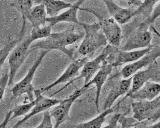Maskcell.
<instances>
[{
    "instance_id": "cell-6",
    "label": "cell",
    "mask_w": 160,
    "mask_h": 128,
    "mask_svg": "<svg viewBox=\"0 0 160 128\" xmlns=\"http://www.w3.org/2000/svg\"><path fill=\"white\" fill-rule=\"evenodd\" d=\"M33 43L28 36L26 39L20 42L12 49L9 56V79L8 86L12 85L14 80L21 66L31 52L30 48Z\"/></svg>"
},
{
    "instance_id": "cell-27",
    "label": "cell",
    "mask_w": 160,
    "mask_h": 128,
    "mask_svg": "<svg viewBox=\"0 0 160 128\" xmlns=\"http://www.w3.org/2000/svg\"><path fill=\"white\" fill-rule=\"evenodd\" d=\"M159 0H144L137 10H135V15H143L148 17L154 9V7Z\"/></svg>"
},
{
    "instance_id": "cell-11",
    "label": "cell",
    "mask_w": 160,
    "mask_h": 128,
    "mask_svg": "<svg viewBox=\"0 0 160 128\" xmlns=\"http://www.w3.org/2000/svg\"><path fill=\"white\" fill-rule=\"evenodd\" d=\"M160 55L159 47L156 48L153 46L152 49L143 57L123 67L121 71V75L124 79L129 78L138 71L155 62Z\"/></svg>"
},
{
    "instance_id": "cell-10",
    "label": "cell",
    "mask_w": 160,
    "mask_h": 128,
    "mask_svg": "<svg viewBox=\"0 0 160 128\" xmlns=\"http://www.w3.org/2000/svg\"><path fill=\"white\" fill-rule=\"evenodd\" d=\"M101 30L109 44L119 47L122 39V31L118 24L112 17L98 18Z\"/></svg>"
},
{
    "instance_id": "cell-8",
    "label": "cell",
    "mask_w": 160,
    "mask_h": 128,
    "mask_svg": "<svg viewBox=\"0 0 160 128\" xmlns=\"http://www.w3.org/2000/svg\"><path fill=\"white\" fill-rule=\"evenodd\" d=\"M148 66L147 69L138 71L133 75L130 89L120 102L125 99L130 94L139 90L144 84L150 80H152L156 82L158 81L159 83L160 65L159 62L156 60Z\"/></svg>"
},
{
    "instance_id": "cell-5",
    "label": "cell",
    "mask_w": 160,
    "mask_h": 128,
    "mask_svg": "<svg viewBox=\"0 0 160 128\" xmlns=\"http://www.w3.org/2000/svg\"><path fill=\"white\" fill-rule=\"evenodd\" d=\"M133 118L139 122H156L160 118V97L152 100H137L132 103Z\"/></svg>"
},
{
    "instance_id": "cell-30",
    "label": "cell",
    "mask_w": 160,
    "mask_h": 128,
    "mask_svg": "<svg viewBox=\"0 0 160 128\" xmlns=\"http://www.w3.org/2000/svg\"><path fill=\"white\" fill-rule=\"evenodd\" d=\"M52 116L49 111L46 110L43 112V119L40 125L37 126V128H52L54 126L52 123Z\"/></svg>"
},
{
    "instance_id": "cell-18",
    "label": "cell",
    "mask_w": 160,
    "mask_h": 128,
    "mask_svg": "<svg viewBox=\"0 0 160 128\" xmlns=\"http://www.w3.org/2000/svg\"><path fill=\"white\" fill-rule=\"evenodd\" d=\"M106 5L110 15L120 25H124L134 16V11L121 7L113 0H102Z\"/></svg>"
},
{
    "instance_id": "cell-2",
    "label": "cell",
    "mask_w": 160,
    "mask_h": 128,
    "mask_svg": "<svg viewBox=\"0 0 160 128\" xmlns=\"http://www.w3.org/2000/svg\"><path fill=\"white\" fill-rule=\"evenodd\" d=\"M81 25L84 30L85 34L78 49V52L80 55L86 56L94 53L103 46L108 44L98 22L92 24L81 22Z\"/></svg>"
},
{
    "instance_id": "cell-17",
    "label": "cell",
    "mask_w": 160,
    "mask_h": 128,
    "mask_svg": "<svg viewBox=\"0 0 160 128\" xmlns=\"http://www.w3.org/2000/svg\"><path fill=\"white\" fill-rule=\"evenodd\" d=\"M132 78L133 75L127 79L120 80L115 84L105 100L104 104V110L111 108L118 98L128 93L131 87Z\"/></svg>"
},
{
    "instance_id": "cell-31",
    "label": "cell",
    "mask_w": 160,
    "mask_h": 128,
    "mask_svg": "<svg viewBox=\"0 0 160 128\" xmlns=\"http://www.w3.org/2000/svg\"><path fill=\"white\" fill-rule=\"evenodd\" d=\"M9 79V72L7 71L0 79V101H2L4 98L5 90L8 85Z\"/></svg>"
},
{
    "instance_id": "cell-4",
    "label": "cell",
    "mask_w": 160,
    "mask_h": 128,
    "mask_svg": "<svg viewBox=\"0 0 160 128\" xmlns=\"http://www.w3.org/2000/svg\"><path fill=\"white\" fill-rule=\"evenodd\" d=\"M50 51L48 50L42 51L39 57L36 60V62L33 63L32 66L30 68L26 76L13 86L11 89L12 98H17L26 94L29 101H32L35 99L34 91L35 89L32 85V80L36 71L40 66L45 56Z\"/></svg>"
},
{
    "instance_id": "cell-7",
    "label": "cell",
    "mask_w": 160,
    "mask_h": 128,
    "mask_svg": "<svg viewBox=\"0 0 160 128\" xmlns=\"http://www.w3.org/2000/svg\"><path fill=\"white\" fill-rule=\"evenodd\" d=\"M81 88L78 89L69 95L68 98L62 100L57 106L49 111L51 116L53 117L55 120L54 128H58L65 122L69 116L70 109L74 101L87 91L91 90Z\"/></svg>"
},
{
    "instance_id": "cell-19",
    "label": "cell",
    "mask_w": 160,
    "mask_h": 128,
    "mask_svg": "<svg viewBox=\"0 0 160 128\" xmlns=\"http://www.w3.org/2000/svg\"><path fill=\"white\" fill-rule=\"evenodd\" d=\"M160 93V83L148 81L135 93L130 94L128 97L137 100H152L159 96Z\"/></svg>"
},
{
    "instance_id": "cell-21",
    "label": "cell",
    "mask_w": 160,
    "mask_h": 128,
    "mask_svg": "<svg viewBox=\"0 0 160 128\" xmlns=\"http://www.w3.org/2000/svg\"><path fill=\"white\" fill-rule=\"evenodd\" d=\"M47 12L43 4H40L32 7L26 20L30 21L32 27H40L46 25Z\"/></svg>"
},
{
    "instance_id": "cell-15",
    "label": "cell",
    "mask_w": 160,
    "mask_h": 128,
    "mask_svg": "<svg viewBox=\"0 0 160 128\" xmlns=\"http://www.w3.org/2000/svg\"><path fill=\"white\" fill-rule=\"evenodd\" d=\"M153 46L144 48L141 50H134L131 51H122L119 49L115 54L113 62L111 63L112 66L117 67L127 63H132L138 60L150 52Z\"/></svg>"
},
{
    "instance_id": "cell-14",
    "label": "cell",
    "mask_w": 160,
    "mask_h": 128,
    "mask_svg": "<svg viewBox=\"0 0 160 128\" xmlns=\"http://www.w3.org/2000/svg\"><path fill=\"white\" fill-rule=\"evenodd\" d=\"M152 35L146 29L140 28L138 31L128 38L125 44L121 47L122 51H131L151 46Z\"/></svg>"
},
{
    "instance_id": "cell-23",
    "label": "cell",
    "mask_w": 160,
    "mask_h": 128,
    "mask_svg": "<svg viewBox=\"0 0 160 128\" xmlns=\"http://www.w3.org/2000/svg\"><path fill=\"white\" fill-rule=\"evenodd\" d=\"M34 0H13L12 6L16 7L22 15V23L26 24V17L33 6Z\"/></svg>"
},
{
    "instance_id": "cell-22",
    "label": "cell",
    "mask_w": 160,
    "mask_h": 128,
    "mask_svg": "<svg viewBox=\"0 0 160 128\" xmlns=\"http://www.w3.org/2000/svg\"><path fill=\"white\" fill-rule=\"evenodd\" d=\"M113 109L112 108L107 109L104 110L99 115L95 117V118L91 120L88 122L83 123L79 124L72 126V128H100L102 125L106 120V117L108 115L113 112Z\"/></svg>"
},
{
    "instance_id": "cell-20",
    "label": "cell",
    "mask_w": 160,
    "mask_h": 128,
    "mask_svg": "<svg viewBox=\"0 0 160 128\" xmlns=\"http://www.w3.org/2000/svg\"><path fill=\"white\" fill-rule=\"evenodd\" d=\"M34 3L43 4L47 15H48L49 17L57 16L60 11L72 7L73 5L62 0H34Z\"/></svg>"
},
{
    "instance_id": "cell-32",
    "label": "cell",
    "mask_w": 160,
    "mask_h": 128,
    "mask_svg": "<svg viewBox=\"0 0 160 128\" xmlns=\"http://www.w3.org/2000/svg\"><path fill=\"white\" fill-rule=\"evenodd\" d=\"M121 114H115L112 116L108 122L107 126H105V128H117V124L118 123L119 119Z\"/></svg>"
},
{
    "instance_id": "cell-24",
    "label": "cell",
    "mask_w": 160,
    "mask_h": 128,
    "mask_svg": "<svg viewBox=\"0 0 160 128\" xmlns=\"http://www.w3.org/2000/svg\"><path fill=\"white\" fill-rule=\"evenodd\" d=\"M36 101V99H34L26 103L16 105L14 108L10 110L12 113V116L10 118V121H12V120L18 117L26 115L28 113L35 105Z\"/></svg>"
},
{
    "instance_id": "cell-9",
    "label": "cell",
    "mask_w": 160,
    "mask_h": 128,
    "mask_svg": "<svg viewBox=\"0 0 160 128\" xmlns=\"http://www.w3.org/2000/svg\"><path fill=\"white\" fill-rule=\"evenodd\" d=\"M34 95L36 101L35 105L31 110V111L25 115L22 119L16 124L13 128H19L22 124L30 119L32 117L41 112L48 110L52 107L58 104L62 100L57 99L51 98L43 96L41 93L40 89H35L34 91Z\"/></svg>"
},
{
    "instance_id": "cell-26",
    "label": "cell",
    "mask_w": 160,
    "mask_h": 128,
    "mask_svg": "<svg viewBox=\"0 0 160 128\" xmlns=\"http://www.w3.org/2000/svg\"><path fill=\"white\" fill-rule=\"evenodd\" d=\"M23 36L19 35V37L17 39L12 40L8 44L2 48L1 49H0V68L4 65L12 49L22 41Z\"/></svg>"
},
{
    "instance_id": "cell-1",
    "label": "cell",
    "mask_w": 160,
    "mask_h": 128,
    "mask_svg": "<svg viewBox=\"0 0 160 128\" xmlns=\"http://www.w3.org/2000/svg\"><path fill=\"white\" fill-rule=\"evenodd\" d=\"M83 33H78L75 31L73 25L68 27L63 31L52 33L47 38L38 41L31 45L30 52L37 50H56L64 53L71 59H74V48L68 49V46L73 44L83 37Z\"/></svg>"
},
{
    "instance_id": "cell-3",
    "label": "cell",
    "mask_w": 160,
    "mask_h": 128,
    "mask_svg": "<svg viewBox=\"0 0 160 128\" xmlns=\"http://www.w3.org/2000/svg\"><path fill=\"white\" fill-rule=\"evenodd\" d=\"M119 49L118 47H115L111 45L107 44L103 50L102 51L101 54L93 60L87 61L82 66V69L80 71V74L76 78L68 82L63 88L60 89L58 91L52 94V96L56 95V94L63 90L64 89L68 88L71 84H73L74 81L79 80L81 79H84V85L88 84L91 80L92 78L95 75L96 73L101 68L102 63L108 59L109 56L113 53L117 52Z\"/></svg>"
},
{
    "instance_id": "cell-29",
    "label": "cell",
    "mask_w": 160,
    "mask_h": 128,
    "mask_svg": "<svg viewBox=\"0 0 160 128\" xmlns=\"http://www.w3.org/2000/svg\"><path fill=\"white\" fill-rule=\"evenodd\" d=\"M139 123L133 117H126L124 115H120L118 120V123L121 124V128H136Z\"/></svg>"
},
{
    "instance_id": "cell-34",
    "label": "cell",
    "mask_w": 160,
    "mask_h": 128,
    "mask_svg": "<svg viewBox=\"0 0 160 128\" xmlns=\"http://www.w3.org/2000/svg\"><path fill=\"white\" fill-rule=\"evenodd\" d=\"M146 128H160V122L159 121V122H157L156 123L154 124L153 125H151L150 126H147Z\"/></svg>"
},
{
    "instance_id": "cell-28",
    "label": "cell",
    "mask_w": 160,
    "mask_h": 128,
    "mask_svg": "<svg viewBox=\"0 0 160 128\" xmlns=\"http://www.w3.org/2000/svg\"><path fill=\"white\" fill-rule=\"evenodd\" d=\"M160 15V4H159L153 9L150 15L145 21L141 25L140 28L147 30V28H148L150 25H151L155 22V20L159 17Z\"/></svg>"
},
{
    "instance_id": "cell-16",
    "label": "cell",
    "mask_w": 160,
    "mask_h": 128,
    "mask_svg": "<svg viewBox=\"0 0 160 128\" xmlns=\"http://www.w3.org/2000/svg\"><path fill=\"white\" fill-rule=\"evenodd\" d=\"M86 0H78L77 2L73 4L72 7H69L60 15L53 17H47L46 22L52 26L62 22L81 25V22L78 20V11L79 10L81 5Z\"/></svg>"
},
{
    "instance_id": "cell-33",
    "label": "cell",
    "mask_w": 160,
    "mask_h": 128,
    "mask_svg": "<svg viewBox=\"0 0 160 128\" xmlns=\"http://www.w3.org/2000/svg\"><path fill=\"white\" fill-rule=\"evenodd\" d=\"M124 1L130 2L132 5H135L136 6L138 7L139 6L142 2L141 0H124Z\"/></svg>"
},
{
    "instance_id": "cell-12",
    "label": "cell",
    "mask_w": 160,
    "mask_h": 128,
    "mask_svg": "<svg viewBox=\"0 0 160 128\" xmlns=\"http://www.w3.org/2000/svg\"><path fill=\"white\" fill-rule=\"evenodd\" d=\"M88 58L86 56L81 59L73 60L72 62L69 64L65 71L58 80L48 86L40 89L41 93L43 94L51 89L52 88H54L56 85L60 84L69 82L70 80L76 78L79 75L80 69L82 68L84 64L88 61Z\"/></svg>"
},
{
    "instance_id": "cell-13",
    "label": "cell",
    "mask_w": 160,
    "mask_h": 128,
    "mask_svg": "<svg viewBox=\"0 0 160 128\" xmlns=\"http://www.w3.org/2000/svg\"><path fill=\"white\" fill-rule=\"evenodd\" d=\"M113 66L111 63L105 60L102 63L101 68L96 73L95 76L89 81L88 84L84 85L82 88L87 89L92 85H95L96 88V95L95 98V106L98 112L99 111V99L102 86L106 81L108 76L111 74Z\"/></svg>"
},
{
    "instance_id": "cell-25",
    "label": "cell",
    "mask_w": 160,
    "mask_h": 128,
    "mask_svg": "<svg viewBox=\"0 0 160 128\" xmlns=\"http://www.w3.org/2000/svg\"><path fill=\"white\" fill-rule=\"evenodd\" d=\"M52 26L48 25L38 27H32L29 37L32 42L38 40L43 39L49 36L52 33Z\"/></svg>"
}]
</instances>
